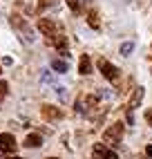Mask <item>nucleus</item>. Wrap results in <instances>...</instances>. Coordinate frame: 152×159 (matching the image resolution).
Returning <instances> with one entry per match:
<instances>
[{
  "mask_svg": "<svg viewBox=\"0 0 152 159\" xmlns=\"http://www.w3.org/2000/svg\"><path fill=\"white\" fill-rule=\"evenodd\" d=\"M87 23H90L94 29H99V14H96V11H90V14H87Z\"/></svg>",
  "mask_w": 152,
  "mask_h": 159,
  "instance_id": "obj_14",
  "label": "nucleus"
},
{
  "mask_svg": "<svg viewBox=\"0 0 152 159\" xmlns=\"http://www.w3.org/2000/svg\"><path fill=\"white\" fill-rule=\"evenodd\" d=\"M78 72H81V74H92V61H90L87 54L81 56V61H78Z\"/></svg>",
  "mask_w": 152,
  "mask_h": 159,
  "instance_id": "obj_9",
  "label": "nucleus"
},
{
  "mask_svg": "<svg viewBox=\"0 0 152 159\" xmlns=\"http://www.w3.org/2000/svg\"><path fill=\"white\" fill-rule=\"evenodd\" d=\"M42 116H45L47 121H58V119H63V110H58V108H54V105H42Z\"/></svg>",
  "mask_w": 152,
  "mask_h": 159,
  "instance_id": "obj_7",
  "label": "nucleus"
},
{
  "mask_svg": "<svg viewBox=\"0 0 152 159\" xmlns=\"http://www.w3.org/2000/svg\"><path fill=\"white\" fill-rule=\"evenodd\" d=\"M145 121L152 125V110H148V112H145Z\"/></svg>",
  "mask_w": 152,
  "mask_h": 159,
  "instance_id": "obj_21",
  "label": "nucleus"
},
{
  "mask_svg": "<svg viewBox=\"0 0 152 159\" xmlns=\"http://www.w3.org/2000/svg\"><path fill=\"white\" fill-rule=\"evenodd\" d=\"M38 29H40L42 34L47 36V40H49V43H51V40L60 34V31H58V25L54 23L51 18H40V20H38Z\"/></svg>",
  "mask_w": 152,
  "mask_h": 159,
  "instance_id": "obj_2",
  "label": "nucleus"
},
{
  "mask_svg": "<svg viewBox=\"0 0 152 159\" xmlns=\"http://www.w3.org/2000/svg\"><path fill=\"white\" fill-rule=\"evenodd\" d=\"M16 148H18V143H16V137L14 134H9V132L0 134V152L11 155V152H16Z\"/></svg>",
  "mask_w": 152,
  "mask_h": 159,
  "instance_id": "obj_4",
  "label": "nucleus"
},
{
  "mask_svg": "<svg viewBox=\"0 0 152 159\" xmlns=\"http://www.w3.org/2000/svg\"><path fill=\"white\" fill-rule=\"evenodd\" d=\"M121 137H123V123H114L112 128H107L103 132V139L110 146H118L121 143Z\"/></svg>",
  "mask_w": 152,
  "mask_h": 159,
  "instance_id": "obj_3",
  "label": "nucleus"
},
{
  "mask_svg": "<svg viewBox=\"0 0 152 159\" xmlns=\"http://www.w3.org/2000/svg\"><path fill=\"white\" fill-rule=\"evenodd\" d=\"M67 5H69V9L74 14H78L81 11V5H78V0H67Z\"/></svg>",
  "mask_w": 152,
  "mask_h": 159,
  "instance_id": "obj_17",
  "label": "nucleus"
},
{
  "mask_svg": "<svg viewBox=\"0 0 152 159\" xmlns=\"http://www.w3.org/2000/svg\"><path fill=\"white\" fill-rule=\"evenodd\" d=\"M51 70L58 72V74H65V72L69 70V65H67L65 61H60V58H54V61H51Z\"/></svg>",
  "mask_w": 152,
  "mask_h": 159,
  "instance_id": "obj_11",
  "label": "nucleus"
},
{
  "mask_svg": "<svg viewBox=\"0 0 152 159\" xmlns=\"http://www.w3.org/2000/svg\"><path fill=\"white\" fill-rule=\"evenodd\" d=\"M99 97L101 99H112V92L110 90H99Z\"/></svg>",
  "mask_w": 152,
  "mask_h": 159,
  "instance_id": "obj_19",
  "label": "nucleus"
},
{
  "mask_svg": "<svg viewBox=\"0 0 152 159\" xmlns=\"http://www.w3.org/2000/svg\"><path fill=\"white\" fill-rule=\"evenodd\" d=\"M11 25L23 34V40L25 43H34L36 40V36H34V29H31L29 25H27V20H23L20 16H11Z\"/></svg>",
  "mask_w": 152,
  "mask_h": 159,
  "instance_id": "obj_1",
  "label": "nucleus"
},
{
  "mask_svg": "<svg viewBox=\"0 0 152 159\" xmlns=\"http://www.w3.org/2000/svg\"><path fill=\"white\" fill-rule=\"evenodd\" d=\"M56 94H58V99H60L63 103L69 99V92H67V88H63V85H58V88H56Z\"/></svg>",
  "mask_w": 152,
  "mask_h": 159,
  "instance_id": "obj_15",
  "label": "nucleus"
},
{
  "mask_svg": "<svg viewBox=\"0 0 152 159\" xmlns=\"http://www.w3.org/2000/svg\"><path fill=\"white\" fill-rule=\"evenodd\" d=\"M25 146H27V148H40V146H42V137H40L38 132H31V134H27Z\"/></svg>",
  "mask_w": 152,
  "mask_h": 159,
  "instance_id": "obj_8",
  "label": "nucleus"
},
{
  "mask_svg": "<svg viewBox=\"0 0 152 159\" xmlns=\"http://www.w3.org/2000/svg\"><path fill=\"white\" fill-rule=\"evenodd\" d=\"M47 159H58V157H47Z\"/></svg>",
  "mask_w": 152,
  "mask_h": 159,
  "instance_id": "obj_23",
  "label": "nucleus"
},
{
  "mask_svg": "<svg viewBox=\"0 0 152 159\" xmlns=\"http://www.w3.org/2000/svg\"><path fill=\"white\" fill-rule=\"evenodd\" d=\"M11 159H23V157H11Z\"/></svg>",
  "mask_w": 152,
  "mask_h": 159,
  "instance_id": "obj_24",
  "label": "nucleus"
},
{
  "mask_svg": "<svg viewBox=\"0 0 152 159\" xmlns=\"http://www.w3.org/2000/svg\"><path fill=\"white\" fill-rule=\"evenodd\" d=\"M11 63H14L11 56H5V58H2V65H11Z\"/></svg>",
  "mask_w": 152,
  "mask_h": 159,
  "instance_id": "obj_20",
  "label": "nucleus"
},
{
  "mask_svg": "<svg viewBox=\"0 0 152 159\" xmlns=\"http://www.w3.org/2000/svg\"><path fill=\"white\" fill-rule=\"evenodd\" d=\"M141 99H143V88H136V90H134V94H132V99H130V103H127V108H130V110L139 108Z\"/></svg>",
  "mask_w": 152,
  "mask_h": 159,
  "instance_id": "obj_10",
  "label": "nucleus"
},
{
  "mask_svg": "<svg viewBox=\"0 0 152 159\" xmlns=\"http://www.w3.org/2000/svg\"><path fill=\"white\" fill-rule=\"evenodd\" d=\"M145 155H148V157L152 159V146H148V148H145Z\"/></svg>",
  "mask_w": 152,
  "mask_h": 159,
  "instance_id": "obj_22",
  "label": "nucleus"
},
{
  "mask_svg": "<svg viewBox=\"0 0 152 159\" xmlns=\"http://www.w3.org/2000/svg\"><path fill=\"white\" fill-rule=\"evenodd\" d=\"M92 152H94L96 159H118V155H116L114 150H110V148H105L103 143H96Z\"/></svg>",
  "mask_w": 152,
  "mask_h": 159,
  "instance_id": "obj_6",
  "label": "nucleus"
},
{
  "mask_svg": "<svg viewBox=\"0 0 152 159\" xmlns=\"http://www.w3.org/2000/svg\"><path fill=\"white\" fill-rule=\"evenodd\" d=\"M99 70H101V74L107 81H116L118 79V70L112 65L110 61H105V58H99Z\"/></svg>",
  "mask_w": 152,
  "mask_h": 159,
  "instance_id": "obj_5",
  "label": "nucleus"
},
{
  "mask_svg": "<svg viewBox=\"0 0 152 159\" xmlns=\"http://www.w3.org/2000/svg\"><path fill=\"white\" fill-rule=\"evenodd\" d=\"M54 5H56V0H40L38 2V11H45L47 7H54Z\"/></svg>",
  "mask_w": 152,
  "mask_h": 159,
  "instance_id": "obj_16",
  "label": "nucleus"
},
{
  "mask_svg": "<svg viewBox=\"0 0 152 159\" xmlns=\"http://www.w3.org/2000/svg\"><path fill=\"white\" fill-rule=\"evenodd\" d=\"M132 52H134V43H132V40H127V43L121 45V56H130Z\"/></svg>",
  "mask_w": 152,
  "mask_h": 159,
  "instance_id": "obj_13",
  "label": "nucleus"
},
{
  "mask_svg": "<svg viewBox=\"0 0 152 159\" xmlns=\"http://www.w3.org/2000/svg\"><path fill=\"white\" fill-rule=\"evenodd\" d=\"M7 97V83L5 81H0V101H2Z\"/></svg>",
  "mask_w": 152,
  "mask_h": 159,
  "instance_id": "obj_18",
  "label": "nucleus"
},
{
  "mask_svg": "<svg viewBox=\"0 0 152 159\" xmlns=\"http://www.w3.org/2000/svg\"><path fill=\"white\" fill-rule=\"evenodd\" d=\"M40 81H42V85H54V74H51L49 70H42Z\"/></svg>",
  "mask_w": 152,
  "mask_h": 159,
  "instance_id": "obj_12",
  "label": "nucleus"
}]
</instances>
